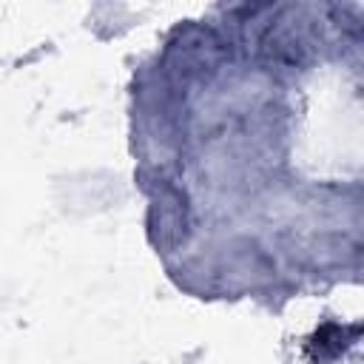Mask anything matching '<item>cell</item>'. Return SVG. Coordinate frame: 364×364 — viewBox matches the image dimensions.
Masks as SVG:
<instances>
[{"mask_svg":"<svg viewBox=\"0 0 364 364\" xmlns=\"http://www.w3.org/2000/svg\"><path fill=\"white\" fill-rule=\"evenodd\" d=\"M344 333H347V327L324 324V327L313 336V341H310V350L316 353V358H333V355H338L347 344H353V338H344Z\"/></svg>","mask_w":364,"mask_h":364,"instance_id":"cell-1","label":"cell"}]
</instances>
